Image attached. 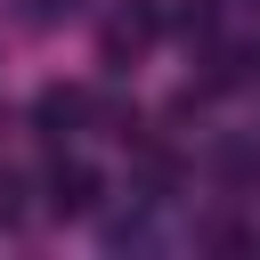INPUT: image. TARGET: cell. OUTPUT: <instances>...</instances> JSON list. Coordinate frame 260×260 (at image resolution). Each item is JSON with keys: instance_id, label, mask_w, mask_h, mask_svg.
Listing matches in <instances>:
<instances>
[{"instance_id": "6da1fadb", "label": "cell", "mask_w": 260, "mask_h": 260, "mask_svg": "<svg viewBox=\"0 0 260 260\" xmlns=\"http://www.w3.org/2000/svg\"><path fill=\"white\" fill-rule=\"evenodd\" d=\"M89 203V171H57V211H81Z\"/></svg>"}]
</instances>
